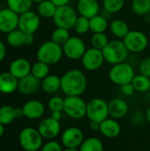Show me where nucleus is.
Wrapping results in <instances>:
<instances>
[{
	"label": "nucleus",
	"mask_w": 150,
	"mask_h": 151,
	"mask_svg": "<svg viewBox=\"0 0 150 151\" xmlns=\"http://www.w3.org/2000/svg\"><path fill=\"white\" fill-rule=\"evenodd\" d=\"M60 78L61 91L65 96H81L87 89L88 80L86 74L80 69L68 70Z\"/></svg>",
	"instance_id": "obj_1"
},
{
	"label": "nucleus",
	"mask_w": 150,
	"mask_h": 151,
	"mask_svg": "<svg viewBox=\"0 0 150 151\" xmlns=\"http://www.w3.org/2000/svg\"><path fill=\"white\" fill-rule=\"evenodd\" d=\"M102 51L105 62L111 65L125 62L130 53L123 40L119 39L110 41L108 44L102 50Z\"/></svg>",
	"instance_id": "obj_2"
},
{
	"label": "nucleus",
	"mask_w": 150,
	"mask_h": 151,
	"mask_svg": "<svg viewBox=\"0 0 150 151\" xmlns=\"http://www.w3.org/2000/svg\"><path fill=\"white\" fill-rule=\"evenodd\" d=\"M63 56L64 52L62 46L51 40L42 43L36 51L37 60L43 62L50 66L57 64L62 59Z\"/></svg>",
	"instance_id": "obj_3"
},
{
	"label": "nucleus",
	"mask_w": 150,
	"mask_h": 151,
	"mask_svg": "<svg viewBox=\"0 0 150 151\" xmlns=\"http://www.w3.org/2000/svg\"><path fill=\"white\" fill-rule=\"evenodd\" d=\"M135 75V71L133 65L126 61L111 65L109 71L110 81L118 86L132 82Z\"/></svg>",
	"instance_id": "obj_4"
},
{
	"label": "nucleus",
	"mask_w": 150,
	"mask_h": 151,
	"mask_svg": "<svg viewBox=\"0 0 150 151\" xmlns=\"http://www.w3.org/2000/svg\"><path fill=\"white\" fill-rule=\"evenodd\" d=\"M87 104L80 96H65L63 111L72 119H82L87 117Z\"/></svg>",
	"instance_id": "obj_5"
},
{
	"label": "nucleus",
	"mask_w": 150,
	"mask_h": 151,
	"mask_svg": "<svg viewBox=\"0 0 150 151\" xmlns=\"http://www.w3.org/2000/svg\"><path fill=\"white\" fill-rule=\"evenodd\" d=\"M19 142L26 151L40 150L43 145V138L38 129L34 127H25L19 134Z\"/></svg>",
	"instance_id": "obj_6"
},
{
	"label": "nucleus",
	"mask_w": 150,
	"mask_h": 151,
	"mask_svg": "<svg viewBox=\"0 0 150 151\" xmlns=\"http://www.w3.org/2000/svg\"><path fill=\"white\" fill-rule=\"evenodd\" d=\"M78 17L79 14L77 12V10L67 4L57 7L56 13L52 19L57 27H62L71 30L73 28Z\"/></svg>",
	"instance_id": "obj_7"
},
{
	"label": "nucleus",
	"mask_w": 150,
	"mask_h": 151,
	"mask_svg": "<svg viewBox=\"0 0 150 151\" xmlns=\"http://www.w3.org/2000/svg\"><path fill=\"white\" fill-rule=\"evenodd\" d=\"M108 103L100 97H95L89 100L87 104V118L89 121L101 123L109 118Z\"/></svg>",
	"instance_id": "obj_8"
},
{
	"label": "nucleus",
	"mask_w": 150,
	"mask_h": 151,
	"mask_svg": "<svg viewBox=\"0 0 150 151\" xmlns=\"http://www.w3.org/2000/svg\"><path fill=\"white\" fill-rule=\"evenodd\" d=\"M123 42L132 53H141L149 46V38L145 33L140 30H130V32L123 39Z\"/></svg>",
	"instance_id": "obj_9"
},
{
	"label": "nucleus",
	"mask_w": 150,
	"mask_h": 151,
	"mask_svg": "<svg viewBox=\"0 0 150 151\" xmlns=\"http://www.w3.org/2000/svg\"><path fill=\"white\" fill-rule=\"evenodd\" d=\"M62 48L64 55L71 60L81 59L87 50L86 43L79 36H71Z\"/></svg>",
	"instance_id": "obj_10"
},
{
	"label": "nucleus",
	"mask_w": 150,
	"mask_h": 151,
	"mask_svg": "<svg viewBox=\"0 0 150 151\" xmlns=\"http://www.w3.org/2000/svg\"><path fill=\"white\" fill-rule=\"evenodd\" d=\"M80 60L84 69L89 72L100 69L105 62L103 51L93 47L87 49Z\"/></svg>",
	"instance_id": "obj_11"
},
{
	"label": "nucleus",
	"mask_w": 150,
	"mask_h": 151,
	"mask_svg": "<svg viewBox=\"0 0 150 151\" xmlns=\"http://www.w3.org/2000/svg\"><path fill=\"white\" fill-rule=\"evenodd\" d=\"M61 144L64 148L79 149L85 140L83 131L77 127H69L61 134Z\"/></svg>",
	"instance_id": "obj_12"
},
{
	"label": "nucleus",
	"mask_w": 150,
	"mask_h": 151,
	"mask_svg": "<svg viewBox=\"0 0 150 151\" xmlns=\"http://www.w3.org/2000/svg\"><path fill=\"white\" fill-rule=\"evenodd\" d=\"M41 26V17L37 12L33 11H27L19 15V29L25 33L34 34L38 31Z\"/></svg>",
	"instance_id": "obj_13"
},
{
	"label": "nucleus",
	"mask_w": 150,
	"mask_h": 151,
	"mask_svg": "<svg viewBox=\"0 0 150 151\" xmlns=\"http://www.w3.org/2000/svg\"><path fill=\"white\" fill-rule=\"evenodd\" d=\"M37 129L43 139L47 141L55 140L61 133V124L60 121L55 120L51 117H48L40 122Z\"/></svg>",
	"instance_id": "obj_14"
},
{
	"label": "nucleus",
	"mask_w": 150,
	"mask_h": 151,
	"mask_svg": "<svg viewBox=\"0 0 150 151\" xmlns=\"http://www.w3.org/2000/svg\"><path fill=\"white\" fill-rule=\"evenodd\" d=\"M19 19V15L8 7L0 10V32L8 34L17 29Z\"/></svg>",
	"instance_id": "obj_15"
},
{
	"label": "nucleus",
	"mask_w": 150,
	"mask_h": 151,
	"mask_svg": "<svg viewBox=\"0 0 150 151\" xmlns=\"http://www.w3.org/2000/svg\"><path fill=\"white\" fill-rule=\"evenodd\" d=\"M108 106L110 117L117 120L126 117L129 111V105L127 102L121 97H115L111 99L108 102Z\"/></svg>",
	"instance_id": "obj_16"
},
{
	"label": "nucleus",
	"mask_w": 150,
	"mask_h": 151,
	"mask_svg": "<svg viewBox=\"0 0 150 151\" xmlns=\"http://www.w3.org/2000/svg\"><path fill=\"white\" fill-rule=\"evenodd\" d=\"M24 117L35 120L41 119L45 113V105L39 100H29L22 106Z\"/></svg>",
	"instance_id": "obj_17"
},
{
	"label": "nucleus",
	"mask_w": 150,
	"mask_h": 151,
	"mask_svg": "<svg viewBox=\"0 0 150 151\" xmlns=\"http://www.w3.org/2000/svg\"><path fill=\"white\" fill-rule=\"evenodd\" d=\"M100 4L98 0H78L76 10L80 16L91 19L100 12Z\"/></svg>",
	"instance_id": "obj_18"
},
{
	"label": "nucleus",
	"mask_w": 150,
	"mask_h": 151,
	"mask_svg": "<svg viewBox=\"0 0 150 151\" xmlns=\"http://www.w3.org/2000/svg\"><path fill=\"white\" fill-rule=\"evenodd\" d=\"M100 134L108 139H115L121 134V126L118 120L111 117L100 123Z\"/></svg>",
	"instance_id": "obj_19"
},
{
	"label": "nucleus",
	"mask_w": 150,
	"mask_h": 151,
	"mask_svg": "<svg viewBox=\"0 0 150 151\" xmlns=\"http://www.w3.org/2000/svg\"><path fill=\"white\" fill-rule=\"evenodd\" d=\"M40 88H41V81L31 73L19 80L18 90L22 95H26V96L33 95L36 93Z\"/></svg>",
	"instance_id": "obj_20"
},
{
	"label": "nucleus",
	"mask_w": 150,
	"mask_h": 151,
	"mask_svg": "<svg viewBox=\"0 0 150 151\" xmlns=\"http://www.w3.org/2000/svg\"><path fill=\"white\" fill-rule=\"evenodd\" d=\"M32 65L30 62L26 58H17L14 59L9 66V72L16 77L18 80H20L28 74L31 73Z\"/></svg>",
	"instance_id": "obj_21"
},
{
	"label": "nucleus",
	"mask_w": 150,
	"mask_h": 151,
	"mask_svg": "<svg viewBox=\"0 0 150 151\" xmlns=\"http://www.w3.org/2000/svg\"><path fill=\"white\" fill-rule=\"evenodd\" d=\"M19 80L14 77L10 72L0 73V93L11 94L18 89Z\"/></svg>",
	"instance_id": "obj_22"
},
{
	"label": "nucleus",
	"mask_w": 150,
	"mask_h": 151,
	"mask_svg": "<svg viewBox=\"0 0 150 151\" xmlns=\"http://www.w3.org/2000/svg\"><path fill=\"white\" fill-rule=\"evenodd\" d=\"M109 29L111 35L119 40H123L126 35L130 32L129 25L126 21L121 19H113L109 25Z\"/></svg>",
	"instance_id": "obj_23"
},
{
	"label": "nucleus",
	"mask_w": 150,
	"mask_h": 151,
	"mask_svg": "<svg viewBox=\"0 0 150 151\" xmlns=\"http://www.w3.org/2000/svg\"><path fill=\"white\" fill-rule=\"evenodd\" d=\"M41 88L47 94H55L61 90V78L56 74H49L41 81Z\"/></svg>",
	"instance_id": "obj_24"
},
{
	"label": "nucleus",
	"mask_w": 150,
	"mask_h": 151,
	"mask_svg": "<svg viewBox=\"0 0 150 151\" xmlns=\"http://www.w3.org/2000/svg\"><path fill=\"white\" fill-rule=\"evenodd\" d=\"M26 39L27 33L19 28L8 33L6 35V42L11 47H20L22 45H26Z\"/></svg>",
	"instance_id": "obj_25"
},
{
	"label": "nucleus",
	"mask_w": 150,
	"mask_h": 151,
	"mask_svg": "<svg viewBox=\"0 0 150 151\" xmlns=\"http://www.w3.org/2000/svg\"><path fill=\"white\" fill-rule=\"evenodd\" d=\"M80 151H103L104 146L99 138L95 136H90L86 138L79 148Z\"/></svg>",
	"instance_id": "obj_26"
},
{
	"label": "nucleus",
	"mask_w": 150,
	"mask_h": 151,
	"mask_svg": "<svg viewBox=\"0 0 150 151\" xmlns=\"http://www.w3.org/2000/svg\"><path fill=\"white\" fill-rule=\"evenodd\" d=\"M33 3V0H6L7 7L19 15L30 11Z\"/></svg>",
	"instance_id": "obj_27"
},
{
	"label": "nucleus",
	"mask_w": 150,
	"mask_h": 151,
	"mask_svg": "<svg viewBox=\"0 0 150 151\" xmlns=\"http://www.w3.org/2000/svg\"><path fill=\"white\" fill-rule=\"evenodd\" d=\"M89 24H90V31L93 34L105 33V31L109 27V23L107 19L100 14L89 19Z\"/></svg>",
	"instance_id": "obj_28"
},
{
	"label": "nucleus",
	"mask_w": 150,
	"mask_h": 151,
	"mask_svg": "<svg viewBox=\"0 0 150 151\" xmlns=\"http://www.w3.org/2000/svg\"><path fill=\"white\" fill-rule=\"evenodd\" d=\"M57 8V7L50 0H44L38 4L37 13L42 18H45V19L53 18L56 13Z\"/></svg>",
	"instance_id": "obj_29"
},
{
	"label": "nucleus",
	"mask_w": 150,
	"mask_h": 151,
	"mask_svg": "<svg viewBox=\"0 0 150 151\" xmlns=\"http://www.w3.org/2000/svg\"><path fill=\"white\" fill-rule=\"evenodd\" d=\"M132 84L136 92L147 93L150 90V78L143 74H136L132 81Z\"/></svg>",
	"instance_id": "obj_30"
},
{
	"label": "nucleus",
	"mask_w": 150,
	"mask_h": 151,
	"mask_svg": "<svg viewBox=\"0 0 150 151\" xmlns=\"http://www.w3.org/2000/svg\"><path fill=\"white\" fill-rule=\"evenodd\" d=\"M131 9L138 16H146L150 13V0H132Z\"/></svg>",
	"instance_id": "obj_31"
},
{
	"label": "nucleus",
	"mask_w": 150,
	"mask_h": 151,
	"mask_svg": "<svg viewBox=\"0 0 150 151\" xmlns=\"http://www.w3.org/2000/svg\"><path fill=\"white\" fill-rule=\"evenodd\" d=\"M31 74L42 81L50 74V65L43 62L37 61L32 65Z\"/></svg>",
	"instance_id": "obj_32"
},
{
	"label": "nucleus",
	"mask_w": 150,
	"mask_h": 151,
	"mask_svg": "<svg viewBox=\"0 0 150 151\" xmlns=\"http://www.w3.org/2000/svg\"><path fill=\"white\" fill-rule=\"evenodd\" d=\"M71 37L70 30L62 28V27H57L51 34V41L54 42L63 46L65 42H67V40Z\"/></svg>",
	"instance_id": "obj_33"
},
{
	"label": "nucleus",
	"mask_w": 150,
	"mask_h": 151,
	"mask_svg": "<svg viewBox=\"0 0 150 151\" xmlns=\"http://www.w3.org/2000/svg\"><path fill=\"white\" fill-rule=\"evenodd\" d=\"M15 119L14 108L10 105H4L0 108V123L4 126L10 125Z\"/></svg>",
	"instance_id": "obj_34"
},
{
	"label": "nucleus",
	"mask_w": 150,
	"mask_h": 151,
	"mask_svg": "<svg viewBox=\"0 0 150 151\" xmlns=\"http://www.w3.org/2000/svg\"><path fill=\"white\" fill-rule=\"evenodd\" d=\"M126 4V0H103V7L109 13L120 12Z\"/></svg>",
	"instance_id": "obj_35"
},
{
	"label": "nucleus",
	"mask_w": 150,
	"mask_h": 151,
	"mask_svg": "<svg viewBox=\"0 0 150 151\" xmlns=\"http://www.w3.org/2000/svg\"><path fill=\"white\" fill-rule=\"evenodd\" d=\"M109 38L105 33H95L93 34L90 39V43L93 48L103 50L109 42Z\"/></svg>",
	"instance_id": "obj_36"
},
{
	"label": "nucleus",
	"mask_w": 150,
	"mask_h": 151,
	"mask_svg": "<svg viewBox=\"0 0 150 151\" xmlns=\"http://www.w3.org/2000/svg\"><path fill=\"white\" fill-rule=\"evenodd\" d=\"M72 29L78 35H85V34L88 33L90 31L89 19L79 15L77 20L75 21V24H74Z\"/></svg>",
	"instance_id": "obj_37"
},
{
	"label": "nucleus",
	"mask_w": 150,
	"mask_h": 151,
	"mask_svg": "<svg viewBox=\"0 0 150 151\" xmlns=\"http://www.w3.org/2000/svg\"><path fill=\"white\" fill-rule=\"evenodd\" d=\"M65 98L59 96H54L48 101V108L50 111H63Z\"/></svg>",
	"instance_id": "obj_38"
},
{
	"label": "nucleus",
	"mask_w": 150,
	"mask_h": 151,
	"mask_svg": "<svg viewBox=\"0 0 150 151\" xmlns=\"http://www.w3.org/2000/svg\"><path fill=\"white\" fill-rule=\"evenodd\" d=\"M63 145L55 140H50L43 143L40 151H63Z\"/></svg>",
	"instance_id": "obj_39"
},
{
	"label": "nucleus",
	"mask_w": 150,
	"mask_h": 151,
	"mask_svg": "<svg viewBox=\"0 0 150 151\" xmlns=\"http://www.w3.org/2000/svg\"><path fill=\"white\" fill-rule=\"evenodd\" d=\"M146 121V116H145V113L140 111H134L131 117V122L133 126H136V127H139V126H141L143 125V123Z\"/></svg>",
	"instance_id": "obj_40"
},
{
	"label": "nucleus",
	"mask_w": 150,
	"mask_h": 151,
	"mask_svg": "<svg viewBox=\"0 0 150 151\" xmlns=\"http://www.w3.org/2000/svg\"><path fill=\"white\" fill-rule=\"evenodd\" d=\"M139 71L141 74L150 78V58H146L141 61L139 65Z\"/></svg>",
	"instance_id": "obj_41"
},
{
	"label": "nucleus",
	"mask_w": 150,
	"mask_h": 151,
	"mask_svg": "<svg viewBox=\"0 0 150 151\" xmlns=\"http://www.w3.org/2000/svg\"><path fill=\"white\" fill-rule=\"evenodd\" d=\"M120 90H121V93L125 96H132L136 92L133 86V84H132V82L126 83V84H124V85L120 86Z\"/></svg>",
	"instance_id": "obj_42"
},
{
	"label": "nucleus",
	"mask_w": 150,
	"mask_h": 151,
	"mask_svg": "<svg viewBox=\"0 0 150 151\" xmlns=\"http://www.w3.org/2000/svg\"><path fill=\"white\" fill-rule=\"evenodd\" d=\"M6 55V48L4 43L0 40V62H2Z\"/></svg>",
	"instance_id": "obj_43"
},
{
	"label": "nucleus",
	"mask_w": 150,
	"mask_h": 151,
	"mask_svg": "<svg viewBox=\"0 0 150 151\" xmlns=\"http://www.w3.org/2000/svg\"><path fill=\"white\" fill-rule=\"evenodd\" d=\"M57 7H60V6H64V5H67L70 4L71 0H50Z\"/></svg>",
	"instance_id": "obj_44"
},
{
	"label": "nucleus",
	"mask_w": 150,
	"mask_h": 151,
	"mask_svg": "<svg viewBox=\"0 0 150 151\" xmlns=\"http://www.w3.org/2000/svg\"><path fill=\"white\" fill-rule=\"evenodd\" d=\"M63 112L64 111H50V116L52 119H54L55 120L60 121L63 116Z\"/></svg>",
	"instance_id": "obj_45"
},
{
	"label": "nucleus",
	"mask_w": 150,
	"mask_h": 151,
	"mask_svg": "<svg viewBox=\"0 0 150 151\" xmlns=\"http://www.w3.org/2000/svg\"><path fill=\"white\" fill-rule=\"evenodd\" d=\"M14 115H15V119H22L24 117V112L21 108H14Z\"/></svg>",
	"instance_id": "obj_46"
},
{
	"label": "nucleus",
	"mask_w": 150,
	"mask_h": 151,
	"mask_svg": "<svg viewBox=\"0 0 150 151\" xmlns=\"http://www.w3.org/2000/svg\"><path fill=\"white\" fill-rule=\"evenodd\" d=\"M89 128H90L91 131L99 132V129H100V123L95 122V121H90V123H89Z\"/></svg>",
	"instance_id": "obj_47"
},
{
	"label": "nucleus",
	"mask_w": 150,
	"mask_h": 151,
	"mask_svg": "<svg viewBox=\"0 0 150 151\" xmlns=\"http://www.w3.org/2000/svg\"><path fill=\"white\" fill-rule=\"evenodd\" d=\"M145 116H146V121L150 125V106L145 111Z\"/></svg>",
	"instance_id": "obj_48"
},
{
	"label": "nucleus",
	"mask_w": 150,
	"mask_h": 151,
	"mask_svg": "<svg viewBox=\"0 0 150 151\" xmlns=\"http://www.w3.org/2000/svg\"><path fill=\"white\" fill-rule=\"evenodd\" d=\"M4 126L0 123V138L4 135Z\"/></svg>",
	"instance_id": "obj_49"
},
{
	"label": "nucleus",
	"mask_w": 150,
	"mask_h": 151,
	"mask_svg": "<svg viewBox=\"0 0 150 151\" xmlns=\"http://www.w3.org/2000/svg\"><path fill=\"white\" fill-rule=\"evenodd\" d=\"M63 151H80L79 149H71V148H64Z\"/></svg>",
	"instance_id": "obj_50"
},
{
	"label": "nucleus",
	"mask_w": 150,
	"mask_h": 151,
	"mask_svg": "<svg viewBox=\"0 0 150 151\" xmlns=\"http://www.w3.org/2000/svg\"><path fill=\"white\" fill-rule=\"evenodd\" d=\"M42 1H44V0H33L34 3H37V4H39V3H41V2H42Z\"/></svg>",
	"instance_id": "obj_51"
},
{
	"label": "nucleus",
	"mask_w": 150,
	"mask_h": 151,
	"mask_svg": "<svg viewBox=\"0 0 150 151\" xmlns=\"http://www.w3.org/2000/svg\"><path fill=\"white\" fill-rule=\"evenodd\" d=\"M148 93V95H147V98H148V100L149 101H150V90L149 91V92H147Z\"/></svg>",
	"instance_id": "obj_52"
},
{
	"label": "nucleus",
	"mask_w": 150,
	"mask_h": 151,
	"mask_svg": "<svg viewBox=\"0 0 150 151\" xmlns=\"http://www.w3.org/2000/svg\"><path fill=\"white\" fill-rule=\"evenodd\" d=\"M37 151H40V150H37Z\"/></svg>",
	"instance_id": "obj_53"
}]
</instances>
